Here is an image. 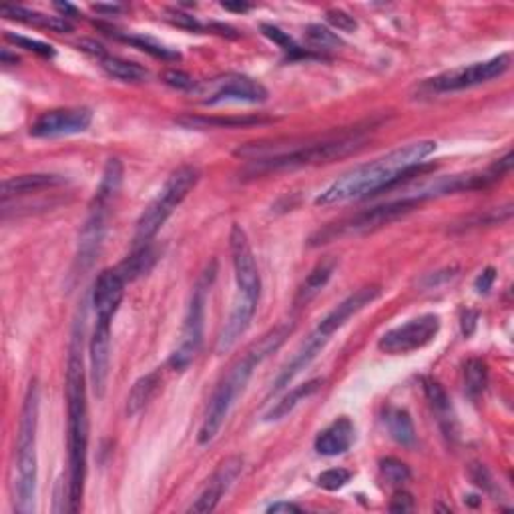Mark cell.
<instances>
[{"label":"cell","mask_w":514,"mask_h":514,"mask_svg":"<svg viewBox=\"0 0 514 514\" xmlns=\"http://www.w3.org/2000/svg\"><path fill=\"white\" fill-rule=\"evenodd\" d=\"M434 151H437V141L422 139V141L398 147L370 163L358 165L329 183L324 191H320L316 205H338L394 189L400 183L410 179V176L426 169V159Z\"/></svg>","instance_id":"6da1fadb"},{"label":"cell","mask_w":514,"mask_h":514,"mask_svg":"<svg viewBox=\"0 0 514 514\" xmlns=\"http://www.w3.org/2000/svg\"><path fill=\"white\" fill-rule=\"evenodd\" d=\"M365 141H368V133L362 129H354L316 139H302V141L290 139V141H272L269 145L251 143L235 151V155L249 159L246 176L257 177L344 159L347 155L358 153Z\"/></svg>","instance_id":"7a4b0ae2"},{"label":"cell","mask_w":514,"mask_h":514,"mask_svg":"<svg viewBox=\"0 0 514 514\" xmlns=\"http://www.w3.org/2000/svg\"><path fill=\"white\" fill-rule=\"evenodd\" d=\"M83 329L85 308L78 310L75 320L71 346L67 360V444H68V502L71 512L81 509L85 478H86V448H89V408H86V378L83 368Z\"/></svg>","instance_id":"3957f363"},{"label":"cell","mask_w":514,"mask_h":514,"mask_svg":"<svg viewBox=\"0 0 514 514\" xmlns=\"http://www.w3.org/2000/svg\"><path fill=\"white\" fill-rule=\"evenodd\" d=\"M293 329H295L293 320L282 321V324H277L259 339H256V342L243 352L241 358L231 365V370L225 374L223 380L217 384L213 396L209 398L202 428H199L197 434L199 444H203L205 446V444L215 440L225 422V418H228L231 410V406L235 404V400L239 398L241 392L246 390L249 378L254 376V370L261 362H266L274 352L280 350V347L285 344V339L292 336Z\"/></svg>","instance_id":"277c9868"},{"label":"cell","mask_w":514,"mask_h":514,"mask_svg":"<svg viewBox=\"0 0 514 514\" xmlns=\"http://www.w3.org/2000/svg\"><path fill=\"white\" fill-rule=\"evenodd\" d=\"M41 410V390L37 380L26 388L19 432H16V460H14V509L29 514L37 502V430Z\"/></svg>","instance_id":"5b68a950"},{"label":"cell","mask_w":514,"mask_h":514,"mask_svg":"<svg viewBox=\"0 0 514 514\" xmlns=\"http://www.w3.org/2000/svg\"><path fill=\"white\" fill-rule=\"evenodd\" d=\"M123 185V163L119 159H109L103 169V177L93 197V203L86 213V220L78 233V248L75 256V275H83L93 267L95 259L99 257L104 235L109 230L111 207Z\"/></svg>","instance_id":"8992f818"},{"label":"cell","mask_w":514,"mask_h":514,"mask_svg":"<svg viewBox=\"0 0 514 514\" xmlns=\"http://www.w3.org/2000/svg\"><path fill=\"white\" fill-rule=\"evenodd\" d=\"M199 177H202V173H199V169L194 167V165H183V167L171 173L159 194H157V197L145 207V212L139 217L133 238L135 248L151 243V239L159 233L165 221L169 220L173 212H176V209L185 202V197L191 191H194Z\"/></svg>","instance_id":"52a82bcc"},{"label":"cell","mask_w":514,"mask_h":514,"mask_svg":"<svg viewBox=\"0 0 514 514\" xmlns=\"http://www.w3.org/2000/svg\"><path fill=\"white\" fill-rule=\"evenodd\" d=\"M217 275V261H212L205 267V272L199 277L197 284L191 290L185 316H183V326L179 334V342L176 350L169 356V365L176 372H185L194 360L197 358L203 344V329H205V310H207V295Z\"/></svg>","instance_id":"ba28073f"},{"label":"cell","mask_w":514,"mask_h":514,"mask_svg":"<svg viewBox=\"0 0 514 514\" xmlns=\"http://www.w3.org/2000/svg\"><path fill=\"white\" fill-rule=\"evenodd\" d=\"M420 203L422 202H418L414 197H402L396 199V202H388L372 209H365V212L350 217V220L328 225L324 231H318L311 238V246H321V243H329L339 238H356V235L378 231L384 228V225L394 223L398 220H402L404 215L412 213Z\"/></svg>","instance_id":"9c48e42d"},{"label":"cell","mask_w":514,"mask_h":514,"mask_svg":"<svg viewBox=\"0 0 514 514\" xmlns=\"http://www.w3.org/2000/svg\"><path fill=\"white\" fill-rule=\"evenodd\" d=\"M202 95L203 104H223V103H243V104H259L266 103L269 93L264 85L248 75L228 73L217 78H212L203 85L195 86Z\"/></svg>","instance_id":"30bf717a"},{"label":"cell","mask_w":514,"mask_h":514,"mask_svg":"<svg viewBox=\"0 0 514 514\" xmlns=\"http://www.w3.org/2000/svg\"><path fill=\"white\" fill-rule=\"evenodd\" d=\"M438 332H440V318L437 313H424V316L408 320L402 326L388 329V332L380 338L378 350L390 356L412 354L434 342V338L438 336Z\"/></svg>","instance_id":"8fae6325"},{"label":"cell","mask_w":514,"mask_h":514,"mask_svg":"<svg viewBox=\"0 0 514 514\" xmlns=\"http://www.w3.org/2000/svg\"><path fill=\"white\" fill-rule=\"evenodd\" d=\"M509 68H510V55L509 52H504V55H499L491 60H484V63L452 68V71L428 78L426 86L437 93L464 91V89H473V86L494 81V78H499L507 73Z\"/></svg>","instance_id":"7c38bea8"},{"label":"cell","mask_w":514,"mask_h":514,"mask_svg":"<svg viewBox=\"0 0 514 514\" xmlns=\"http://www.w3.org/2000/svg\"><path fill=\"white\" fill-rule=\"evenodd\" d=\"M230 249L235 272V284H238V293H243L248 295V298L259 302L261 295L259 267L254 256V249L249 246L248 233L238 223H233L230 233Z\"/></svg>","instance_id":"4fadbf2b"},{"label":"cell","mask_w":514,"mask_h":514,"mask_svg":"<svg viewBox=\"0 0 514 514\" xmlns=\"http://www.w3.org/2000/svg\"><path fill=\"white\" fill-rule=\"evenodd\" d=\"M93 123V111L89 107L50 109L41 113L31 125L29 133L37 139H55L85 133Z\"/></svg>","instance_id":"5bb4252c"},{"label":"cell","mask_w":514,"mask_h":514,"mask_svg":"<svg viewBox=\"0 0 514 514\" xmlns=\"http://www.w3.org/2000/svg\"><path fill=\"white\" fill-rule=\"evenodd\" d=\"M243 470V458L233 455L228 456L225 460H221L220 466H217L215 473L209 478L207 484L203 486V491L199 492V496L195 499V502L189 507V512H197V514H205L212 512L217 509V504L223 499V494L228 492L233 482L238 481L239 474Z\"/></svg>","instance_id":"9a60e30c"},{"label":"cell","mask_w":514,"mask_h":514,"mask_svg":"<svg viewBox=\"0 0 514 514\" xmlns=\"http://www.w3.org/2000/svg\"><path fill=\"white\" fill-rule=\"evenodd\" d=\"M91 362V386L97 398L104 396L111 368V320L97 318L89 342Z\"/></svg>","instance_id":"2e32d148"},{"label":"cell","mask_w":514,"mask_h":514,"mask_svg":"<svg viewBox=\"0 0 514 514\" xmlns=\"http://www.w3.org/2000/svg\"><path fill=\"white\" fill-rule=\"evenodd\" d=\"M380 293L382 290L378 285H368V287H362V290H358L352 295H347L344 302H339L332 311L321 318L316 329H320L324 336L332 338L338 329H342L347 321L356 316V313H360L364 308H368L370 303L376 302L380 298Z\"/></svg>","instance_id":"e0dca14e"},{"label":"cell","mask_w":514,"mask_h":514,"mask_svg":"<svg viewBox=\"0 0 514 514\" xmlns=\"http://www.w3.org/2000/svg\"><path fill=\"white\" fill-rule=\"evenodd\" d=\"M257 310V300H251L248 295L238 293V298L233 302V308L230 311L228 320L220 332L215 344V352L223 356L233 350V346L239 342V338L248 332V328L251 326V320L256 316Z\"/></svg>","instance_id":"ac0fdd59"},{"label":"cell","mask_w":514,"mask_h":514,"mask_svg":"<svg viewBox=\"0 0 514 514\" xmlns=\"http://www.w3.org/2000/svg\"><path fill=\"white\" fill-rule=\"evenodd\" d=\"M125 285L127 280L121 275L117 267L101 272L97 282L93 285V295H91L95 316L103 320H113V316H115L121 306V302H123Z\"/></svg>","instance_id":"d6986e66"},{"label":"cell","mask_w":514,"mask_h":514,"mask_svg":"<svg viewBox=\"0 0 514 514\" xmlns=\"http://www.w3.org/2000/svg\"><path fill=\"white\" fill-rule=\"evenodd\" d=\"M328 342H329V338L318 332V329H313V332L300 344L298 352L292 356V360L284 365L280 374H277V378L274 380L269 394L272 396L280 394L285 386H290V382L298 376L302 370H306L313 360H316V356L324 350Z\"/></svg>","instance_id":"ffe728a7"},{"label":"cell","mask_w":514,"mask_h":514,"mask_svg":"<svg viewBox=\"0 0 514 514\" xmlns=\"http://www.w3.org/2000/svg\"><path fill=\"white\" fill-rule=\"evenodd\" d=\"M422 390H424L426 400H428L434 416H437V422L444 437H446L450 442L458 440L460 430H458L456 412H455V408H452L450 396L446 394V390H444L440 382L434 378H422Z\"/></svg>","instance_id":"44dd1931"},{"label":"cell","mask_w":514,"mask_h":514,"mask_svg":"<svg viewBox=\"0 0 514 514\" xmlns=\"http://www.w3.org/2000/svg\"><path fill=\"white\" fill-rule=\"evenodd\" d=\"M354 440H356L354 422L347 416H339L328 426V428L318 434L316 442H313V448H316L320 456L332 458L350 450Z\"/></svg>","instance_id":"7402d4cb"},{"label":"cell","mask_w":514,"mask_h":514,"mask_svg":"<svg viewBox=\"0 0 514 514\" xmlns=\"http://www.w3.org/2000/svg\"><path fill=\"white\" fill-rule=\"evenodd\" d=\"M65 177L50 176V173H29V176H14L3 181V203L13 197H23L31 194H39V191L52 189L63 185Z\"/></svg>","instance_id":"603a6c76"},{"label":"cell","mask_w":514,"mask_h":514,"mask_svg":"<svg viewBox=\"0 0 514 514\" xmlns=\"http://www.w3.org/2000/svg\"><path fill=\"white\" fill-rule=\"evenodd\" d=\"M0 14H3L8 21L41 26V29H49L52 32H71L73 31V23L68 19H63V16H49L39 11H31V8H24L21 5H3L0 6Z\"/></svg>","instance_id":"cb8c5ba5"},{"label":"cell","mask_w":514,"mask_h":514,"mask_svg":"<svg viewBox=\"0 0 514 514\" xmlns=\"http://www.w3.org/2000/svg\"><path fill=\"white\" fill-rule=\"evenodd\" d=\"M161 370H153L145 376L139 378L133 388H131L129 396H127V404H125V412L127 416H137L141 414L147 406L151 404V400L155 398L157 392H159L161 386Z\"/></svg>","instance_id":"d4e9b609"},{"label":"cell","mask_w":514,"mask_h":514,"mask_svg":"<svg viewBox=\"0 0 514 514\" xmlns=\"http://www.w3.org/2000/svg\"><path fill=\"white\" fill-rule=\"evenodd\" d=\"M324 386V380L316 378V380H310L306 384H300L295 386L292 392H287V394L280 400V402H275V406L269 408V412L266 414L264 420L266 422H277V420H284L285 416H290L295 408H298L303 400H308L310 396L316 394V392Z\"/></svg>","instance_id":"484cf974"},{"label":"cell","mask_w":514,"mask_h":514,"mask_svg":"<svg viewBox=\"0 0 514 514\" xmlns=\"http://www.w3.org/2000/svg\"><path fill=\"white\" fill-rule=\"evenodd\" d=\"M272 119L266 117H194L185 115L176 119V123L185 129H241V127H254V125H266Z\"/></svg>","instance_id":"4316f807"},{"label":"cell","mask_w":514,"mask_h":514,"mask_svg":"<svg viewBox=\"0 0 514 514\" xmlns=\"http://www.w3.org/2000/svg\"><path fill=\"white\" fill-rule=\"evenodd\" d=\"M336 267H338V261L334 257L320 261V264L311 269L306 280H303V284L300 285L295 303H308L316 298V295L328 285V282L332 280Z\"/></svg>","instance_id":"83f0119b"},{"label":"cell","mask_w":514,"mask_h":514,"mask_svg":"<svg viewBox=\"0 0 514 514\" xmlns=\"http://www.w3.org/2000/svg\"><path fill=\"white\" fill-rule=\"evenodd\" d=\"M101 67L104 73L121 83H143L145 78L149 77L147 68H143L141 65L131 63V60H125V59L109 57V55L101 59Z\"/></svg>","instance_id":"f1b7e54d"},{"label":"cell","mask_w":514,"mask_h":514,"mask_svg":"<svg viewBox=\"0 0 514 514\" xmlns=\"http://www.w3.org/2000/svg\"><path fill=\"white\" fill-rule=\"evenodd\" d=\"M386 424L390 430V437L398 444H402L406 448H412L416 444V430L410 414L404 408H390L386 412Z\"/></svg>","instance_id":"f546056e"},{"label":"cell","mask_w":514,"mask_h":514,"mask_svg":"<svg viewBox=\"0 0 514 514\" xmlns=\"http://www.w3.org/2000/svg\"><path fill=\"white\" fill-rule=\"evenodd\" d=\"M463 384H464V394L470 400H478V396L486 390V384H489V365H486L484 360L470 358L464 362Z\"/></svg>","instance_id":"4dcf8cb0"},{"label":"cell","mask_w":514,"mask_h":514,"mask_svg":"<svg viewBox=\"0 0 514 514\" xmlns=\"http://www.w3.org/2000/svg\"><path fill=\"white\" fill-rule=\"evenodd\" d=\"M155 261H157L155 249L151 243H147V246L135 248V254L127 257L117 269L127 282H133L137 277H141L143 274L149 272V269L155 266Z\"/></svg>","instance_id":"1f68e13d"},{"label":"cell","mask_w":514,"mask_h":514,"mask_svg":"<svg viewBox=\"0 0 514 514\" xmlns=\"http://www.w3.org/2000/svg\"><path fill=\"white\" fill-rule=\"evenodd\" d=\"M113 37H117L119 41L127 42V45L135 47L139 50L147 52V55H151L155 59H163V60H179V52L176 49H169L161 45L159 41H155L151 37H143V34H123V32H115L111 31Z\"/></svg>","instance_id":"d6a6232c"},{"label":"cell","mask_w":514,"mask_h":514,"mask_svg":"<svg viewBox=\"0 0 514 514\" xmlns=\"http://www.w3.org/2000/svg\"><path fill=\"white\" fill-rule=\"evenodd\" d=\"M261 32H264L269 41L275 42V45L280 47L290 59H306V57L311 55L310 50L302 49V47L298 45V42H295V41L290 37V34L284 32V31L280 29V26L261 24Z\"/></svg>","instance_id":"836d02e7"},{"label":"cell","mask_w":514,"mask_h":514,"mask_svg":"<svg viewBox=\"0 0 514 514\" xmlns=\"http://www.w3.org/2000/svg\"><path fill=\"white\" fill-rule=\"evenodd\" d=\"M306 39L313 50H334L344 47V41L334 31L321 24H310L306 29Z\"/></svg>","instance_id":"e575fe53"},{"label":"cell","mask_w":514,"mask_h":514,"mask_svg":"<svg viewBox=\"0 0 514 514\" xmlns=\"http://www.w3.org/2000/svg\"><path fill=\"white\" fill-rule=\"evenodd\" d=\"M380 473L390 484H404L410 481V468H408L402 460L398 458H384L380 460Z\"/></svg>","instance_id":"d590c367"},{"label":"cell","mask_w":514,"mask_h":514,"mask_svg":"<svg viewBox=\"0 0 514 514\" xmlns=\"http://www.w3.org/2000/svg\"><path fill=\"white\" fill-rule=\"evenodd\" d=\"M350 481H352V473L346 468H329V470H324V473L316 478L320 489L329 491V492L344 489V486Z\"/></svg>","instance_id":"8d00e7d4"},{"label":"cell","mask_w":514,"mask_h":514,"mask_svg":"<svg viewBox=\"0 0 514 514\" xmlns=\"http://www.w3.org/2000/svg\"><path fill=\"white\" fill-rule=\"evenodd\" d=\"M5 39L8 42H13L14 47L24 49V50H31L34 55L39 57H55V49H52L49 42H42L37 39H29V37H23V34H14V32H6Z\"/></svg>","instance_id":"74e56055"},{"label":"cell","mask_w":514,"mask_h":514,"mask_svg":"<svg viewBox=\"0 0 514 514\" xmlns=\"http://www.w3.org/2000/svg\"><path fill=\"white\" fill-rule=\"evenodd\" d=\"M167 21L171 24L179 26V29H183V31H189V32H202L203 31V24L199 23L195 16H191L183 11H177V8H169Z\"/></svg>","instance_id":"f35d334b"},{"label":"cell","mask_w":514,"mask_h":514,"mask_svg":"<svg viewBox=\"0 0 514 514\" xmlns=\"http://www.w3.org/2000/svg\"><path fill=\"white\" fill-rule=\"evenodd\" d=\"M326 19L329 24L334 26V29L342 31V32H354L356 29H358V23H356L354 16L344 13V11H339V8H332V11H328Z\"/></svg>","instance_id":"ab89813d"},{"label":"cell","mask_w":514,"mask_h":514,"mask_svg":"<svg viewBox=\"0 0 514 514\" xmlns=\"http://www.w3.org/2000/svg\"><path fill=\"white\" fill-rule=\"evenodd\" d=\"M165 83L173 89H179V91H191L195 89V81L191 78V75L183 73V71H167L165 73Z\"/></svg>","instance_id":"60d3db41"},{"label":"cell","mask_w":514,"mask_h":514,"mask_svg":"<svg viewBox=\"0 0 514 514\" xmlns=\"http://www.w3.org/2000/svg\"><path fill=\"white\" fill-rule=\"evenodd\" d=\"M470 476H473V482L476 486H481L482 491L486 492H494V482H492V476L489 470H486L482 464H473V473H470Z\"/></svg>","instance_id":"b9f144b4"},{"label":"cell","mask_w":514,"mask_h":514,"mask_svg":"<svg viewBox=\"0 0 514 514\" xmlns=\"http://www.w3.org/2000/svg\"><path fill=\"white\" fill-rule=\"evenodd\" d=\"M414 509V499L408 492H396L390 502V512H410Z\"/></svg>","instance_id":"7bdbcfd3"},{"label":"cell","mask_w":514,"mask_h":514,"mask_svg":"<svg viewBox=\"0 0 514 514\" xmlns=\"http://www.w3.org/2000/svg\"><path fill=\"white\" fill-rule=\"evenodd\" d=\"M494 280H496V269L494 267H486L484 272H481V275L476 277V282H474L476 292L478 293H489L492 290Z\"/></svg>","instance_id":"ee69618b"},{"label":"cell","mask_w":514,"mask_h":514,"mask_svg":"<svg viewBox=\"0 0 514 514\" xmlns=\"http://www.w3.org/2000/svg\"><path fill=\"white\" fill-rule=\"evenodd\" d=\"M267 512H272V514L302 512V509L298 507V504H293V502H275V504H272V507H267Z\"/></svg>","instance_id":"f6af8a7d"},{"label":"cell","mask_w":514,"mask_h":514,"mask_svg":"<svg viewBox=\"0 0 514 514\" xmlns=\"http://www.w3.org/2000/svg\"><path fill=\"white\" fill-rule=\"evenodd\" d=\"M52 6L57 8V11L60 13V16H63V19H68V21H71V19H77V16H78V11H77V8H75L73 5H68V3H55Z\"/></svg>","instance_id":"bcb514c9"},{"label":"cell","mask_w":514,"mask_h":514,"mask_svg":"<svg viewBox=\"0 0 514 514\" xmlns=\"http://www.w3.org/2000/svg\"><path fill=\"white\" fill-rule=\"evenodd\" d=\"M78 47H81L86 52H91V55H97L99 59L107 57V52H104V49L99 45V42H95V41H83Z\"/></svg>","instance_id":"7dc6e473"},{"label":"cell","mask_w":514,"mask_h":514,"mask_svg":"<svg viewBox=\"0 0 514 514\" xmlns=\"http://www.w3.org/2000/svg\"><path fill=\"white\" fill-rule=\"evenodd\" d=\"M221 6L225 8V11H231V13H248L251 5L248 3H221Z\"/></svg>","instance_id":"c3c4849f"},{"label":"cell","mask_w":514,"mask_h":514,"mask_svg":"<svg viewBox=\"0 0 514 514\" xmlns=\"http://www.w3.org/2000/svg\"><path fill=\"white\" fill-rule=\"evenodd\" d=\"M93 11L115 14V13H119V11H121V6H119V5H93Z\"/></svg>","instance_id":"681fc988"}]
</instances>
